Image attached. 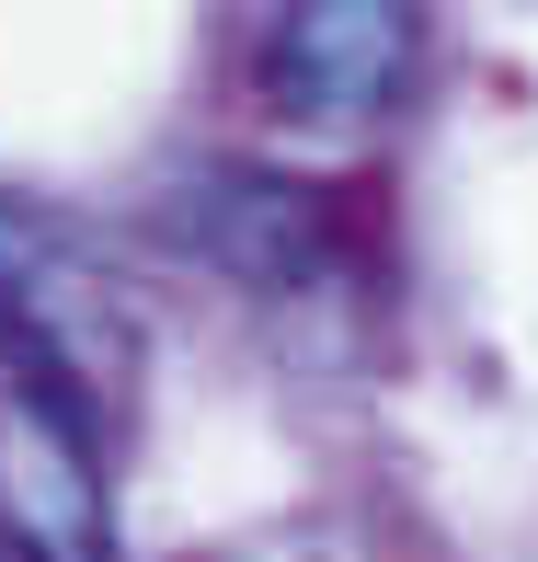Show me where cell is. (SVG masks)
<instances>
[{
  "instance_id": "obj_1",
  "label": "cell",
  "mask_w": 538,
  "mask_h": 562,
  "mask_svg": "<svg viewBox=\"0 0 538 562\" xmlns=\"http://www.w3.org/2000/svg\"><path fill=\"white\" fill-rule=\"evenodd\" d=\"M413 69V12L390 0H298L264 23V92L298 126H367Z\"/></svg>"
},
{
  "instance_id": "obj_2",
  "label": "cell",
  "mask_w": 538,
  "mask_h": 562,
  "mask_svg": "<svg viewBox=\"0 0 538 562\" xmlns=\"http://www.w3.org/2000/svg\"><path fill=\"white\" fill-rule=\"evenodd\" d=\"M172 241H184L195 265H229L241 288H298V276L321 265L310 195L275 184V172H184V195H172Z\"/></svg>"
}]
</instances>
